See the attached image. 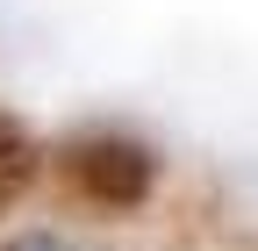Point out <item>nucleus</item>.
Masks as SVG:
<instances>
[{
    "mask_svg": "<svg viewBox=\"0 0 258 251\" xmlns=\"http://www.w3.org/2000/svg\"><path fill=\"white\" fill-rule=\"evenodd\" d=\"M29 179H36V151L15 122H0V208H15L29 194Z\"/></svg>",
    "mask_w": 258,
    "mask_h": 251,
    "instance_id": "2",
    "label": "nucleus"
},
{
    "mask_svg": "<svg viewBox=\"0 0 258 251\" xmlns=\"http://www.w3.org/2000/svg\"><path fill=\"white\" fill-rule=\"evenodd\" d=\"M79 179L93 194H108V201H129V194H144L151 158L144 151H122V144H93V151H79Z\"/></svg>",
    "mask_w": 258,
    "mask_h": 251,
    "instance_id": "1",
    "label": "nucleus"
},
{
    "mask_svg": "<svg viewBox=\"0 0 258 251\" xmlns=\"http://www.w3.org/2000/svg\"><path fill=\"white\" fill-rule=\"evenodd\" d=\"M15 251H64L57 237H29V244H15Z\"/></svg>",
    "mask_w": 258,
    "mask_h": 251,
    "instance_id": "3",
    "label": "nucleus"
}]
</instances>
